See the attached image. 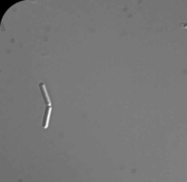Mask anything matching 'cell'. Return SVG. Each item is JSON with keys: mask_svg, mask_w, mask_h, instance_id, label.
Masks as SVG:
<instances>
[{"mask_svg": "<svg viewBox=\"0 0 187 182\" xmlns=\"http://www.w3.org/2000/svg\"><path fill=\"white\" fill-rule=\"evenodd\" d=\"M51 111H52L51 106L47 105L46 109H45V114H44L43 119V127L45 129H47V127H48L50 116L51 114Z\"/></svg>", "mask_w": 187, "mask_h": 182, "instance_id": "cell-1", "label": "cell"}, {"mask_svg": "<svg viewBox=\"0 0 187 182\" xmlns=\"http://www.w3.org/2000/svg\"><path fill=\"white\" fill-rule=\"evenodd\" d=\"M39 88H40V91L42 93V95H43L45 104L47 105L51 106V100H50L49 95H48L47 91L46 90L45 83H40L39 84Z\"/></svg>", "mask_w": 187, "mask_h": 182, "instance_id": "cell-2", "label": "cell"}]
</instances>
